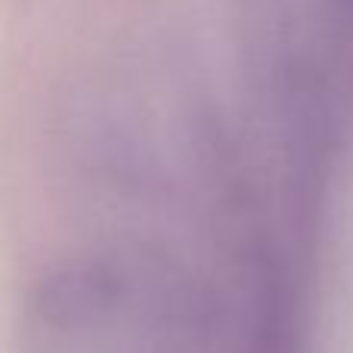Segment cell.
<instances>
[{"label": "cell", "instance_id": "cell-1", "mask_svg": "<svg viewBox=\"0 0 353 353\" xmlns=\"http://www.w3.org/2000/svg\"><path fill=\"white\" fill-rule=\"evenodd\" d=\"M248 68L263 118L301 168L353 84V0H251Z\"/></svg>", "mask_w": 353, "mask_h": 353}]
</instances>
